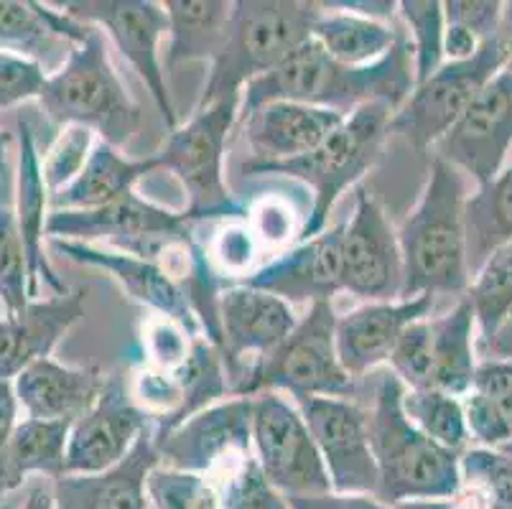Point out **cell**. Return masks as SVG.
I'll list each match as a JSON object with an SVG mask.
<instances>
[{
  "label": "cell",
  "mask_w": 512,
  "mask_h": 509,
  "mask_svg": "<svg viewBox=\"0 0 512 509\" xmlns=\"http://www.w3.org/2000/svg\"><path fill=\"white\" fill-rule=\"evenodd\" d=\"M413 90L416 74L406 31L390 54L367 67L337 62L314 39H309L281 67L263 74L242 90L237 125L268 102H299L342 115H352L360 107L380 102L398 112Z\"/></svg>",
  "instance_id": "6da1fadb"
},
{
  "label": "cell",
  "mask_w": 512,
  "mask_h": 509,
  "mask_svg": "<svg viewBox=\"0 0 512 509\" xmlns=\"http://www.w3.org/2000/svg\"><path fill=\"white\" fill-rule=\"evenodd\" d=\"M467 199L462 171L441 158H431L426 189L398 230L403 255L400 298L467 296L472 280L464 224Z\"/></svg>",
  "instance_id": "7a4b0ae2"
},
{
  "label": "cell",
  "mask_w": 512,
  "mask_h": 509,
  "mask_svg": "<svg viewBox=\"0 0 512 509\" xmlns=\"http://www.w3.org/2000/svg\"><path fill=\"white\" fill-rule=\"evenodd\" d=\"M403 390L393 370L377 372L375 398L367 410L370 446L380 487L377 499L395 507L413 499H446L462 492V456L423 436L403 413Z\"/></svg>",
  "instance_id": "3957f363"
},
{
  "label": "cell",
  "mask_w": 512,
  "mask_h": 509,
  "mask_svg": "<svg viewBox=\"0 0 512 509\" xmlns=\"http://www.w3.org/2000/svg\"><path fill=\"white\" fill-rule=\"evenodd\" d=\"M395 112L388 105L372 102L344 118V123L321 146L306 156L291 161H245L240 171L245 176H286L311 189V209L296 240L306 242L327 230L334 204L347 189L357 184L380 158L385 138L390 135V120Z\"/></svg>",
  "instance_id": "277c9868"
},
{
  "label": "cell",
  "mask_w": 512,
  "mask_h": 509,
  "mask_svg": "<svg viewBox=\"0 0 512 509\" xmlns=\"http://www.w3.org/2000/svg\"><path fill=\"white\" fill-rule=\"evenodd\" d=\"M321 6L314 0H237L222 54L209 67V77L194 110L230 95H242L250 82L281 67L293 51L314 39Z\"/></svg>",
  "instance_id": "5b68a950"
},
{
  "label": "cell",
  "mask_w": 512,
  "mask_h": 509,
  "mask_svg": "<svg viewBox=\"0 0 512 509\" xmlns=\"http://www.w3.org/2000/svg\"><path fill=\"white\" fill-rule=\"evenodd\" d=\"M36 102L54 125L87 128L115 148L128 146L141 125V107L125 92L107 56L105 36L95 26L72 46L67 62L49 74Z\"/></svg>",
  "instance_id": "8992f818"
},
{
  "label": "cell",
  "mask_w": 512,
  "mask_h": 509,
  "mask_svg": "<svg viewBox=\"0 0 512 509\" xmlns=\"http://www.w3.org/2000/svg\"><path fill=\"white\" fill-rule=\"evenodd\" d=\"M288 392L296 403L309 398H344L357 392V380L339 362L337 314L332 303H314L278 349L255 362L237 382L235 398Z\"/></svg>",
  "instance_id": "52a82bcc"
},
{
  "label": "cell",
  "mask_w": 512,
  "mask_h": 509,
  "mask_svg": "<svg viewBox=\"0 0 512 509\" xmlns=\"http://www.w3.org/2000/svg\"><path fill=\"white\" fill-rule=\"evenodd\" d=\"M242 95L222 97L171 130L156 153L161 168L171 171L189 196V222L245 217L248 209L230 194L225 181V151L237 125Z\"/></svg>",
  "instance_id": "ba28073f"
},
{
  "label": "cell",
  "mask_w": 512,
  "mask_h": 509,
  "mask_svg": "<svg viewBox=\"0 0 512 509\" xmlns=\"http://www.w3.org/2000/svg\"><path fill=\"white\" fill-rule=\"evenodd\" d=\"M512 62V34H505L502 26L495 39L484 41L469 59L462 62H444V67L416 84L403 107L390 120V133H398L418 151L434 148L474 97Z\"/></svg>",
  "instance_id": "9c48e42d"
},
{
  "label": "cell",
  "mask_w": 512,
  "mask_h": 509,
  "mask_svg": "<svg viewBox=\"0 0 512 509\" xmlns=\"http://www.w3.org/2000/svg\"><path fill=\"white\" fill-rule=\"evenodd\" d=\"M46 235L51 240L87 242V245L105 240L113 245V250L141 255L158 263L171 245L192 237V222L184 212H171L141 199L136 191H128L118 202L100 209L51 212Z\"/></svg>",
  "instance_id": "30bf717a"
},
{
  "label": "cell",
  "mask_w": 512,
  "mask_h": 509,
  "mask_svg": "<svg viewBox=\"0 0 512 509\" xmlns=\"http://www.w3.org/2000/svg\"><path fill=\"white\" fill-rule=\"evenodd\" d=\"M59 11L69 13L82 23L105 31L120 54L143 79L146 90L151 92L166 130L179 128V115L171 102L169 82H166L164 64L158 46L169 36V16L164 3L156 0H69L59 3Z\"/></svg>",
  "instance_id": "8fae6325"
},
{
  "label": "cell",
  "mask_w": 512,
  "mask_h": 509,
  "mask_svg": "<svg viewBox=\"0 0 512 509\" xmlns=\"http://www.w3.org/2000/svg\"><path fill=\"white\" fill-rule=\"evenodd\" d=\"M253 456L283 497L332 492V479L304 415L278 392L253 398Z\"/></svg>",
  "instance_id": "7c38bea8"
},
{
  "label": "cell",
  "mask_w": 512,
  "mask_h": 509,
  "mask_svg": "<svg viewBox=\"0 0 512 509\" xmlns=\"http://www.w3.org/2000/svg\"><path fill=\"white\" fill-rule=\"evenodd\" d=\"M161 466L189 474H217L253 459V398L209 405L166 436L153 438Z\"/></svg>",
  "instance_id": "4fadbf2b"
},
{
  "label": "cell",
  "mask_w": 512,
  "mask_h": 509,
  "mask_svg": "<svg viewBox=\"0 0 512 509\" xmlns=\"http://www.w3.org/2000/svg\"><path fill=\"white\" fill-rule=\"evenodd\" d=\"M512 148V69H502L434 146V156L477 186L490 184Z\"/></svg>",
  "instance_id": "5bb4252c"
},
{
  "label": "cell",
  "mask_w": 512,
  "mask_h": 509,
  "mask_svg": "<svg viewBox=\"0 0 512 509\" xmlns=\"http://www.w3.org/2000/svg\"><path fill=\"white\" fill-rule=\"evenodd\" d=\"M342 291L367 303L398 301L403 293V255L398 230L375 196L360 191L344 222Z\"/></svg>",
  "instance_id": "9a60e30c"
},
{
  "label": "cell",
  "mask_w": 512,
  "mask_h": 509,
  "mask_svg": "<svg viewBox=\"0 0 512 509\" xmlns=\"http://www.w3.org/2000/svg\"><path fill=\"white\" fill-rule=\"evenodd\" d=\"M299 410L327 466L332 492L377 497L380 474L372 456L367 410L344 398L301 400Z\"/></svg>",
  "instance_id": "2e32d148"
},
{
  "label": "cell",
  "mask_w": 512,
  "mask_h": 509,
  "mask_svg": "<svg viewBox=\"0 0 512 509\" xmlns=\"http://www.w3.org/2000/svg\"><path fill=\"white\" fill-rule=\"evenodd\" d=\"M151 428V415L136 403L118 372L107 375L97 403L72 423L67 474H100L118 466Z\"/></svg>",
  "instance_id": "e0dca14e"
},
{
  "label": "cell",
  "mask_w": 512,
  "mask_h": 509,
  "mask_svg": "<svg viewBox=\"0 0 512 509\" xmlns=\"http://www.w3.org/2000/svg\"><path fill=\"white\" fill-rule=\"evenodd\" d=\"M220 324H222V362H225L230 395L242 375L255 362L265 359L273 349L283 344L288 334L296 329L299 319L293 314L291 303L255 291L248 286H230L220 296Z\"/></svg>",
  "instance_id": "ac0fdd59"
},
{
  "label": "cell",
  "mask_w": 512,
  "mask_h": 509,
  "mask_svg": "<svg viewBox=\"0 0 512 509\" xmlns=\"http://www.w3.org/2000/svg\"><path fill=\"white\" fill-rule=\"evenodd\" d=\"M51 247L72 263L110 273L133 301L156 311L161 319L179 324L192 339L204 336L186 291L166 265L141 258V255L113 250V247L87 245V242L51 240Z\"/></svg>",
  "instance_id": "d6986e66"
},
{
  "label": "cell",
  "mask_w": 512,
  "mask_h": 509,
  "mask_svg": "<svg viewBox=\"0 0 512 509\" xmlns=\"http://www.w3.org/2000/svg\"><path fill=\"white\" fill-rule=\"evenodd\" d=\"M342 235L344 222L327 227L240 278V286L271 293L286 303H332L342 291Z\"/></svg>",
  "instance_id": "ffe728a7"
},
{
  "label": "cell",
  "mask_w": 512,
  "mask_h": 509,
  "mask_svg": "<svg viewBox=\"0 0 512 509\" xmlns=\"http://www.w3.org/2000/svg\"><path fill=\"white\" fill-rule=\"evenodd\" d=\"M434 296L377 301L337 316V354L344 370L360 380L393 357L400 336L416 321L428 319Z\"/></svg>",
  "instance_id": "44dd1931"
},
{
  "label": "cell",
  "mask_w": 512,
  "mask_h": 509,
  "mask_svg": "<svg viewBox=\"0 0 512 509\" xmlns=\"http://www.w3.org/2000/svg\"><path fill=\"white\" fill-rule=\"evenodd\" d=\"M87 288H69L0 319V380L13 382L26 367L49 359L74 324L85 316Z\"/></svg>",
  "instance_id": "7402d4cb"
},
{
  "label": "cell",
  "mask_w": 512,
  "mask_h": 509,
  "mask_svg": "<svg viewBox=\"0 0 512 509\" xmlns=\"http://www.w3.org/2000/svg\"><path fill=\"white\" fill-rule=\"evenodd\" d=\"M51 217V194L44 181L41 151L31 123L18 115V166H16V219L26 245L29 260V293L31 301L39 296L41 286H49L54 296L67 293L69 286L51 268L46 258V224Z\"/></svg>",
  "instance_id": "603a6c76"
},
{
  "label": "cell",
  "mask_w": 512,
  "mask_h": 509,
  "mask_svg": "<svg viewBox=\"0 0 512 509\" xmlns=\"http://www.w3.org/2000/svg\"><path fill=\"white\" fill-rule=\"evenodd\" d=\"M158 464L161 459L153 443V428H148L136 448L113 469L54 479V509H151L146 482Z\"/></svg>",
  "instance_id": "cb8c5ba5"
},
{
  "label": "cell",
  "mask_w": 512,
  "mask_h": 509,
  "mask_svg": "<svg viewBox=\"0 0 512 509\" xmlns=\"http://www.w3.org/2000/svg\"><path fill=\"white\" fill-rule=\"evenodd\" d=\"M347 115L299 102H268L240 123L250 148L248 161H291L321 146Z\"/></svg>",
  "instance_id": "d4e9b609"
},
{
  "label": "cell",
  "mask_w": 512,
  "mask_h": 509,
  "mask_svg": "<svg viewBox=\"0 0 512 509\" xmlns=\"http://www.w3.org/2000/svg\"><path fill=\"white\" fill-rule=\"evenodd\" d=\"M105 382L100 367H67L49 357L26 367L13 380V390L26 418L74 423L97 403Z\"/></svg>",
  "instance_id": "484cf974"
},
{
  "label": "cell",
  "mask_w": 512,
  "mask_h": 509,
  "mask_svg": "<svg viewBox=\"0 0 512 509\" xmlns=\"http://www.w3.org/2000/svg\"><path fill=\"white\" fill-rule=\"evenodd\" d=\"M90 28V23L44 3L0 0V51L34 59L49 74L67 62L72 46L85 39Z\"/></svg>",
  "instance_id": "4316f807"
},
{
  "label": "cell",
  "mask_w": 512,
  "mask_h": 509,
  "mask_svg": "<svg viewBox=\"0 0 512 509\" xmlns=\"http://www.w3.org/2000/svg\"><path fill=\"white\" fill-rule=\"evenodd\" d=\"M153 171H161L156 153L148 158H125L120 148L100 140L77 179L51 194V212H85L107 207L133 191V186Z\"/></svg>",
  "instance_id": "83f0119b"
},
{
  "label": "cell",
  "mask_w": 512,
  "mask_h": 509,
  "mask_svg": "<svg viewBox=\"0 0 512 509\" xmlns=\"http://www.w3.org/2000/svg\"><path fill=\"white\" fill-rule=\"evenodd\" d=\"M477 319H474L469 298H459L451 311L431 319L428 316V357H431V377L428 390L449 392L454 398H464L474 385L477 375Z\"/></svg>",
  "instance_id": "f1b7e54d"
},
{
  "label": "cell",
  "mask_w": 512,
  "mask_h": 509,
  "mask_svg": "<svg viewBox=\"0 0 512 509\" xmlns=\"http://www.w3.org/2000/svg\"><path fill=\"white\" fill-rule=\"evenodd\" d=\"M169 49L166 67L189 62H209L222 54L232 21V3L225 0H166Z\"/></svg>",
  "instance_id": "f546056e"
},
{
  "label": "cell",
  "mask_w": 512,
  "mask_h": 509,
  "mask_svg": "<svg viewBox=\"0 0 512 509\" xmlns=\"http://www.w3.org/2000/svg\"><path fill=\"white\" fill-rule=\"evenodd\" d=\"M69 433V420H18L6 456L8 492L21 489L29 476H46L54 482L67 474Z\"/></svg>",
  "instance_id": "4dcf8cb0"
},
{
  "label": "cell",
  "mask_w": 512,
  "mask_h": 509,
  "mask_svg": "<svg viewBox=\"0 0 512 509\" xmlns=\"http://www.w3.org/2000/svg\"><path fill=\"white\" fill-rule=\"evenodd\" d=\"M321 6V3H319ZM403 31L395 23L372 21L347 11L321 6L319 21L314 23V41L337 62L349 67H367L380 62L393 51Z\"/></svg>",
  "instance_id": "1f68e13d"
},
{
  "label": "cell",
  "mask_w": 512,
  "mask_h": 509,
  "mask_svg": "<svg viewBox=\"0 0 512 509\" xmlns=\"http://www.w3.org/2000/svg\"><path fill=\"white\" fill-rule=\"evenodd\" d=\"M469 273H477L497 247L512 242V163L490 184L477 186L464 207Z\"/></svg>",
  "instance_id": "d6a6232c"
},
{
  "label": "cell",
  "mask_w": 512,
  "mask_h": 509,
  "mask_svg": "<svg viewBox=\"0 0 512 509\" xmlns=\"http://www.w3.org/2000/svg\"><path fill=\"white\" fill-rule=\"evenodd\" d=\"M29 260L16 219V176L0 174V306L16 314L29 306Z\"/></svg>",
  "instance_id": "836d02e7"
},
{
  "label": "cell",
  "mask_w": 512,
  "mask_h": 509,
  "mask_svg": "<svg viewBox=\"0 0 512 509\" xmlns=\"http://www.w3.org/2000/svg\"><path fill=\"white\" fill-rule=\"evenodd\" d=\"M403 413L413 426L439 446L462 456L472 438L467 431L462 398L441 390H403Z\"/></svg>",
  "instance_id": "e575fe53"
},
{
  "label": "cell",
  "mask_w": 512,
  "mask_h": 509,
  "mask_svg": "<svg viewBox=\"0 0 512 509\" xmlns=\"http://www.w3.org/2000/svg\"><path fill=\"white\" fill-rule=\"evenodd\" d=\"M467 298L477 319V342H487L512 314V242L497 247L484 260L482 268L469 280Z\"/></svg>",
  "instance_id": "d590c367"
},
{
  "label": "cell",
  "mask_w": 512,
  "mask_h": 509,
  "mask_svg": "<svg viewBox=\"0 0 512 509\" xmlns=\"http://www.w3.org/2000/svg\"><path fill=\"white\" fill-rule=\"evenodd\" d=\"M398 16L406 26L416 84H421L428 77H434L446 62L444 3L441 0H400Z\"/></svg>",
  "instance_id": "8d00e7d4"
},
{
  "label": "cell",
  "mask_w": 512,
  "mask_h": 509,
  "mask_svg": "<svg viewBox=\"0 0 512 509\" xmlns=\"http://www.w3.org/2000/svg\"><path fill=\"white\" fill-rule=\"evenodd\" d=\"M462 489L482 499L487 509H512V459L500 448L469 446L459 459Z\"/></svg>",
  "instance_id": "74e56055"
},
{
  "label": "cell",
  "mask_w": 512,
  "mask_h": 509,
  "mask_svg": "<svg viewBox=\"0 0 512 509\" xmlns=\"http://www.w3.org/2000/svg\"><path fill=\"white\" fill-rule=\"evenodd\" d=\"M151 509H222L217 487L207 476L158 464L146 482Z\"/></svg>",
  "instance_id": "f35d334b"
},
{
  "label": "cell",
  "mask_w": 512,
  "mask_h": 509,
  "mask_svg": "<svg viewBox=\"0 0 512 509\" xmlns=\"http://www.w3.org/2000/svg\"><path fill=\"white\" fill-rule=\"evenodd\" d=\"M222 474V484L217 487L222 509H291L288 499L265 479L255 456Z\"/></svg>",
  "instance_id": "ab89813d"
},
{
  "label": "cell",
  "mask_w": 512,
  "mask_h": 509,
  "mask_svg": "<svg viewBox=\"0 0 512 509\" xmlns=\"http://www.w3.org/2000/svg\"><path fill=\"white\" fill-rule=\"evenodd\" d=\"M95 133L79 125H69L59 133V138L51 143L49 151L41 158V168H44V181L49 186V194H57L59 189L72 184L79 176V171L85 168L87 158H90Z\"/></svg>",
  "instance_id": "60d3db41"
},
{
  "label": "cell",
  "mask_w": 512,
  "mask_h": 509,
  "mask_svg": "<svg viewBox=\"0 0 512 509\" xmlns=\"http://www.w3.org/2000/svg\"><path fill=\"white\" fill-rule=\"evenodd\" d=\"M49 82V72L34 59L0 51V110L39 100Z\"/></svg>",
  "instance_id": "b9f144b4"
},
{
  "label": "cell",
  "mask_w": 512,
  "mask_h": 509,
  "mask_svg": "<svg viewBox=\"0 0 512 509\" xmlns=\"http://www.w3.org/2000/svg\"><path fill=\"white\" fill-rule=\"evenodd\" d=\"M446 26L464 28L479 44L495 39L505 21V3L500 0H449L444 3Z\"/></svg>",
  "instance_id": "7bdbcfd3"
},
{
  "label": "cell",
  "mask_w": 512,
  "mask_h": 509,
  "mask_svg": "<svg viewBox=\"0 0 512 509\" xmlns=\"http://www.w3.org/2000/svg\"><path fill=\"white\" fill-rule=\"evenodd\" d=\"M192 336L186 334L179 324L169 319H161L158 316L156 321H151L146 329V336H143V344H146V354L151 357L156 372H176L181 364L189 359L192 354Z\"/></svg>",
  "instance_id": "ee69618b"
},
{
  "label": "cell",
  "mask_w": 512,
  "mask_h": 509,
  "mask_svg": "<svg viewBox=\"0 0 512 509\" xmlns=\"http://www.w3.org/2000/svg\"><path fill=\"white\" fill-rule=\"evenodd\" d=\"M464 418H467V431L472 438V446L479 448H500L512 441V431L507 428L505 420L495 410L490 400L469 390L462 398Z\"/></svg>",
  "instance_id": "f6af8a7d"
},
{
  "label": "cell",
  "mask_w": 512,
  "mask_h": 509,
  "mask_svg": "<svg viewBox=\"0 0 512 509\" xmlns=\"http://www.w3.org/2000/svg\"><path fill=\"white\" fill-rule=\"evenodd\" d=\"M474 392L484 395L495 405L500 418L512 431V362L505 359H482L474 375Z\"/></svg>",
  "instance_id": "bcb514c9"
},
{
  "label": "cell",
  "mask_w": 512,
  "mask_h": 509,
  "mask_svg": "<svg viewBox=\"0 0 512 509\" xmlns=\"http://www.w3.org/2000/svg\"><path fill=\"white\" fill-rule=\"evenodd\" d=\"M18 398L13 390V382L0 380V502L8 497V484H6V456H8V443H11L13 431L18 426Z\"/></svg>",
  "instance_id": "7dc6e473"
},
{
  "label": "cell",
  "mask_w": 512,
  "mask_h": 509,
  "mask_svg": "<svg viewBox=\"0 0 512 509\" xmlns=\"http://www.w3.org/2000/svg\"><path fill=\"white\" fill-rule=\"evenodd\" d=\"M291 509H393L375 494H311V497H286Z\"/></svg>",
  "instance_id": "c3c4849f"
},
{
  "label": "cell",
  "mask_w": 512,
  "mask_h": 509,
  "mask_svg": "<svg viewBox=\"0 0 512 509\" xmlns=\"http://www.w3.org/2000/svg\"><path fill=\"white\" fill-rule=\"evenodd\" d=\"M321 6L383 23H393V18L398 16V3H393V0H324Z\"/></svg>",
  "instance_id": "681fc988"
},
{
  "label": "cell",
  "mask_w": 512,
  "mask_h": 509,
  "mask_svg": "<svg viewBox=\"0 0 512 509\" xmlns=\"http://www.w3.org/2000/svg\"><path fill=\"white\" fill-rule=\"evenodd\" d=\"M393 509H487L482 499L474 497L472 492H459L456 497L446 499H413V502H400Z\"/></svg>",
  "instance_id": "f907efd6"
},
{
  "label": "cell",
  "mask_w": 512,
  "mask_h": 509,
  "mask_svg": "<svg viewBox=\"0 0 512 509\" xmlns=\"http://www.w3.org/2000/svg\"><path fill=\"white\" fill-rule=\"evenodd\" d=\"M477 349L482 352L484 359H505V362H512V314L507 316L505 324L487 342H477Z\"/></svg>",
  "instance_id": "816d5d0a"
},
{
  "label": "cell",
  "mask_w": 512,
  "mask_h": 509,
  "mask_svg": "<svg viewBox=\"0 0 512 509\" xmlns=\"http://www.w3.org/2000/svg\"><path fill=\"white\" fill-rule=\"evenodd\" d=\"M250 252H253V247H250L248 232H225V252H222V255H225V263L230 265V268H242V265L250 260Z\"/></svg>",
  "instance_id": "f5cc1de1"
},
{
  "label": "cell",
  "mask_w": 512,
  "mask_h": 509,
  "mask_svg": "<svg viewBox=\"0 0 512 509\" xmlns=\"http://www.w3.org/2000/svg\"><path fill=\"white\" fill-rule=\"evenodd\" d=\"M18 509H54V494H51V484H34Z\"/></svg>",
  "instance_id": "db71d44e"
},
{
  "label": "cell",
  "mask_w": 512,
  "mask_h": 509,
  "mask_svg": "<svg viewBox=\"0 0 512 509\" xmlns=\"http://www.w3.org/2000/svg\"><path fill=\"white\" fill-rule=\"evenodd\" d=\"M13 143V135L11 133H3V130H0V174H6L8 168V146H11Z\"/></svg>",
  "instance_id": "11a10c76"
},
{
  "label": "cell",
  "mask_w": 512,
  "mask_h": 509,
  "mask_svg": "<svg viewBox=\"0 0 512 509\" xmlns=\"http://www.w3.org/2000/svg\"><path fill=\"white\" fill-rule=\"evenodd\" d=\"M500 451H502V454L510 456V459H512V441H510V443H505V446H500Z\"/></svg>",
  "instance_id": "9f6ffc18"
},
{
  "label": "cell",
  "mask_w": 512,
  "mask_h": 509,
  "mask_svg": "<svg viewBox=\"0 0 512 509\" xmlns=\"http://www.w3.org/2000/svg\"><path fill=\"white\" fill-rule=\"evenodd\" d=\"M507 69H512V62H510V64H507Z\"/></svg>",
  "instance_id": "6f0895ef"
}]
</instances>
